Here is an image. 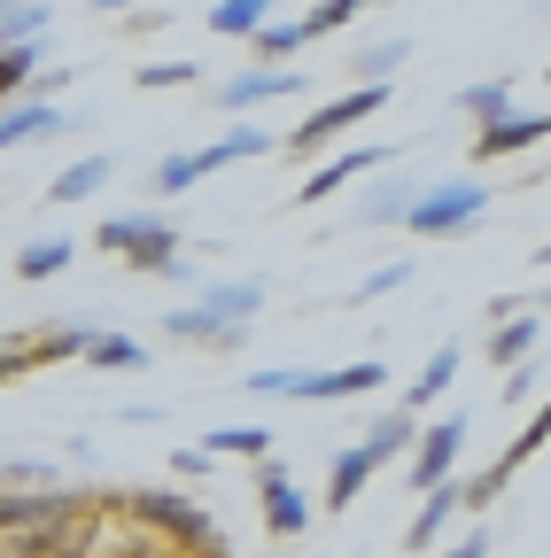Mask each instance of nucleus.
I'll return each instance as SVG.
<instances>
[{"label": "nucleus", "mask_w": 551, "mask_h": 558, "mask_svg": "<svg viewBox=\"0 0 551 558\" xmlns=\"http://www.w3.org/2000/svg\"><path fill=\"white\" fill-rule=\"evenodd\" d=\"M373 465H388L373 442H350V450H334V473H326V505H334V512H350V505H358V488L373 481Z\"/></svg>", "instance_id": "obj_15"}, {"label": "nucleus", "mask_w": 551, "mask_h": 558, "mask_svg": "<svg viewBox=\"0 0 551 558\" xmlns=\"http://www.w3.org/2000/svg\"><path fill=\"white\" fill-rule=\"evenodd\" d=\"M366 9H388V0H366Z\"/></svg>", "instance_id": "obj_43"}, {"label": "nucleus", "mask_w": 551, "mask_h": 558, "mask_svg": "<svg viewBox=\"0 0 551 558\" xmlns=\"http://www.w3.org/2000/svg\"><path fill=\"white\" fill-rule=\"evenodd\" d=\"M536 341H543V318H536V311H513V318H505L490 341H481V349H490V357L513 373V365H528V357H536Z\"/></svg>", "instance_id": "obj_18"}, {"label": "nucleus", "mask_w": 551, "mask_h": 558, "mask_svg": "<svg viewBox=\"0 0 551 558\" xmlns=\"http://www.w3.org/2000/svg\"><path fill=\"white\" fill-rule=\"evenodd\" d=\"M124 512H132V520H148V527H164L171 543H187V550H202V558H226L218 535H211V512L187 505V497H171V488H132Z\"/></svg>", "instance_id": "obj_4"}, {"label": "nucleus", "mask_w": 551, "mask_h": 558, "mask_svg": "<svg viewBox=\"0 0 551 558\" xmlns=\"http://www.w3.org/2000/svg\"><path fill=\"white\" fill-rule=\"evenodd\" d=\"M543 442H551V403H543V411H536V418H528V427H520V435H513V450H505V465H520V458H536V450H543Z\"/></svg>", "instance_id": "obj_34"}, {"label": "nucleus", "mask_w": 551, "mask_h": 558, "mask_svg": "<svg viewBox=\"0 0 551 558\" xmlns=\"http://www.w3.org/2000/svg\"><path fill=\"white\" fill-rule=\"evenodd\" d=\"M528 388H536V357H528V365H513V373H505V403H520V396H528Z\"/></svg>", "instance_id": "obj_40"}, {"label": "nucleus", "mask_w": 551, "mask_h": 558, "mask_svg": "<svg viewBox=\"0 0 551 558\" xmlns=\"http://www.w3.org/2000/svg\"><path fill=\"white\" fill-rule=\"evenodd\" d=\"M388 109V86H358V94H342V101H326V109H311L303 124H296V156H319L326 140H342V132H358L366 117H381Z\"/></svg>", "instance_id": "obj_7"}, {"label": "nucleus", "mask_w": 551, "mask_h": 558, "mask_svg": "<svg viewBox=\"0 0 551 558\" xmlns=\"http://www.w3.org/2000/svg\"><path fill=\"white\" fill-rule=\"evenodd\" d=\"M551 140V109L536 117V109H513L505 124H481V140H474V156L490 163V156H520V148H543Z\"/></svg>", "instance_id": "obj_12"}, {"label": "nucleus", "mask_w": 551, "mask_h": 558, "mask_svg": "<svg viewBox=\"0 0 551 558\" xmlns=\"http://www.w3.org/2000/svg\"><path fill=\"white\" fill-rule=\"evenodd\" d=\"M62 357H86V333H79V326L9 333V341H0V380H24V373H39V365H62Z\"/></svg>", "instance_id": "obj_8"}, {"label": "nucleus", "mask_w": 551, "mask_h": 558, "mask_svg": "<svg viewBox=\"0 0 551 558\" xmlns=\"http://www.w3.org/2000/svg\"><path fill=\"white\" fill-rule=\"evenodd\" d=\"M264 24H272V0H218V9H211L218 39H256Z\"/></svg>", "instance_id": "obj_23"}, {"label": "nucleus", "mask_w": 551, "mask_h": 558, "mask_svg": "<svg viewBox=\"0 0 551 558\" xmlns=\"http://www.w3.org/2000/svg\"><path fill=\"white\" fill-rule=\"evenodd\" d=\"M458 365H466V357H458V341H443V349H435V357L420 365V380H411V396H404V411H411V418H420L428 403H443V388L458 380Z\"/></svg>", "instance_id": "obj_21"}, {"label": "nucleus", "mask_w": 551, "mask_h": 558, "mask_svg": "<svg viewBox=\"0 0 551 558\" xmlns=\"http://www.w3.org/2000/svg\"><path fill=\"white\" fill-rule=\"evenodd\" d=\"M543 264H551V241H543Z\"/></svg>", "instance_id": "obj_44"}, {"label": "nucleus", "mask_w": 551, "mask_h": 558, "mask_svg": "<svg viewBox=\"0 0 551 558\" xmlns=\"http://www.w3.org/2000/svg\"><path fill=\"white\" fill-rule=\"evenodd\" d=\"M55 271H71V241L62 233H39L16 248V279H55Z\"/></svg>", "instance_id": "obj_25"}, {"label": "nucleus", "mask_w": 551, "mask_h": 558, "mask_svg": "<svg viewBox=\"0 0 551 558\" xmlns=\"http://www.w3.org/2000/svg\"><path fill=\"white\" fill-rule=\"evenodd\" d=\"M411 427H420V418H411V411H381L366 442H373L381 458H404V450H411Z\"/></svg>", "instance_id": "obj_32"}, {"label": "nucleus", "mask_w": 551, "mask_h": 558, "mask_svg": "<svg viewBox=\"0 0 551 558\" xmlns=\"http://www.w3.org/2000/svg\"><path fill=\"white\" fill-rule=\"evenodd\" d=\"M264 148H272L264 124H233L226 140H211V148H194V156H202V179H211V171H233V163H249V156H264Z\"/></svg>", "instance_id": "obj_19"}, {"label": "nucleus", "mask_w": 551, "mask_h": 558, "mask_svg": "<svg viewBox=\"0 0 551 558\" xmlns=\"http://www.w3.org/2000/svg\"><path fill=\"white\" fill-rule=\"evenodd\" d=\"M388 373L373 365V357H358V365H326V373H303V365H272V373H256L249 388L256 396H296V403H334V396H373Z\"/></svg>", "instance_id": "obj_1"}, {"label": "nucleus", "mask_w": 551, "mask_h": 558, "mask_svg": "<svg viewBox=\"0 0 551 558\" xmlns=\"http://www.w3.org/2000/svg\"><path fill=\"white\" fill-rule=\"evenodd\" d=\"M256 497H264V527H272V535H303V527H311V497L296 488V473L272 458V450L256 458Z\"/></svg>", "instance_id": "obj_10"}, {"label": "nucleus", "mask_w": 551, "mask_h": 558, "mask_svg": "<svg viewBox=\"0 0 551 558\" xmlns=\"http://www.w3.org/2000/svg\"><path fill=\"white\" fill-rule=\"evenodd\" d=\"M396 148H381V140H358V148H342L334 163H319L311 179H303V202H326V194H342L350 179H366V171H381Z\"/></svg>", "instance_id": "obj_11"}, {"label": "nucleus", "mask_w": 551, "mask_h": 558, "mask_svg": "<svg viewBox=\"0 0 551 558\" xmlns=\"http://www.w3.org/2000/svg\"><path fill=\"white\" fill-rule=\"evenodd\" d=\"M211 465H218V458H211V450H202V442H179V450H171V473H187V481H202V473H211Z\"/></svg>", "instance_id": "obj_38"}, {"label": "nucleus", "mask_w": 551, "mask_h": 558, "mask_svg": "<svg viewBox=\"0 0 551 558\" xmlns=\"http://www.w3.org/2000/svg\"><path fill=\"white\" fill-rule=\"evenodd\" d=\"M202 311H211L226 333H241L264 311V279H202Z\"/></svg>", "instance_id": "obj_13"}, {"label": "nucleus", "mask_w": 551, "mask_h": 558, "mask_svg": "<svg viewBox=\"0 0 551 558\" xmlns=\"http://www.w3.org/2000/svg\"><path fill=\"white\" fill-rule=\"evenodd\" d=\"M458 512H466V505H458V481L428 488V497H420V520L404 527V550H411V558H420V550H435V543H443V527H451Z\"/></svg>", "instance_id": "obj_16"}, {"label": "nucleus", "mask_w": 551, "mask_h": 558, "mask_svg": "<svg viewBox=\"0 0 551 558\" xmlns=\"http://www.w3.org/2000/svg\"><path fill=\"white\" fill-rule=\"evenodd\" d=\"M86 505L71 488H0V535H55L71 527Z\"/></svg>", "instance_id": "obj_6"}, {"label": "nucleus", "mask_w": 551, "mask_h": 558, "mask_svg": "<svg viewBox=\"0 0 551 558\" xmlns=\"http://www.w3.org/2000/svg\"><path fill=\"white\" fill-rule=\"evenodd\" d=\"M202 450H211V458H264L272 435H264V427H233V418H226V427L202 435Z\"/></svg>", "instance_id": "obj_29"}, {"label": "nucleus", "mask_w": 551, "mask_h": 558, "mask_svg": "<svg viewBox=\"0 0 551 558\" xmlns=\"http://www.w3.org/2000/svg\"><path fill=\"white\" fill-rule=\"evenodd\" d=\"M47 0H0V47H32L39 32H47Z\"/></svg>", "instance_id": "obj_24"}, {"label": "nucleus", "mask_w": 551, "mask_h": 558, "mask_svg": "<svg viewBox=\"0 0 551 558\" xmlns=\"http://www.w3.org/2000/svg\"><path fill=\"white\" fill-rule=\"evenodd\" d=\"M481 209H490V186H481V179H435V186H420V194H411L404 226L420 233V241H443V233L481 226Z\"/></svg>", "instance_id": "obj_2"}, {"label": "nucleus", "mask_w": 551, "mask_h": 558, "mask_svg": "<svg viewBox=\"0 0 551 558\" xmlns=\"http://www.w3.org/2000/svg\"><path fill=\"white\" fill-rule=\"evenodd\" d=\"M411 194H420V179H381V186H366L358 209H350V226H404Z\"/></svg>", "instance_id": "obj_17"}, {"label": "nucleus", "mask_w": 551, "mask_h": 558, "mask_svg": "<svg viewBox=\"0 0 551 558\" xmlns=\"http://www.w3.org/2000/svg\"><path fill=\"white\" fill-rule=\"evenodd\" d=\"M404 279H411V264H381L373 279H358V295H350V303H373V295H396V288H404Z\"/></svg>", "instance_id": "obj_37"}, {"label": "nucleus", "mask_w": 551, "mask_h": 558, "mask_svg": "<svg viewBox=\"0 0 551 558\" xmlns=\"http://www.w3.org/2000/svg\"><path fill=\"white\" fill-rule=\"evenodd\" d=\"M458 109H466L474 124H505L520 101H513V86H505V78H490V86H466V94H458Z\"/></svg>", "instance_id": "obj_28"}, {"label": "nucleus", "mask_w": 551, "mask_h": 558, "mask_svg": "<svg viewBox=\"0 0 551 558\" xmlns=\"http://www.w3.org/2000/svg\"><path fill=\"white\" fill-rule=\"evenodd\" d=\"M94 241L109 256H124L132 271H171L179 264V226L171 218H148V209H132V218H101Z\"/></svg>", "instance_id": "obj_3"}, {"label": "nucleus", "mask_w": 551, "mask_h": 558, "mask_svg": "<svg viewBox=\"0 0 551 558\" xmlns=\"http://www.w3.org/2000/svg\"><path fill=\"white\" fill-rule=\"evenodd\" d=\"M536 311H551V288H543V295H536Z\"/></svg>", "instance_id": "obj_42"}, {"label": "nucleus", "mask_w": 551, "mask_h": 558, "mask_svg": "<svg viewBox=\"0 0 551 558\" xmlns=\"http://www.w3.org/2000/svg\"><path fill=\"white\" fill-rule=\"evenodd\" d=\"M62 124H71V109H55V101H9L0 109V156L24 148V140H55Z\"/></svg>", "instance_id": "obj_14"}, {"label": "nucleus", "mask_w": 551, "mask_h": 558, "mask_svg": "<svg viewBox=\"0 0 551 558\" xmlns=\"http://www.w3.org/2000/svg\"><path fill=\"white\" fill-rule=\"evenodd\" d=\"M117 179V156H79L71 171H55V186H47V202L62 209V202H86V194H101Z\"/></svg>", "instance_id": "obj_20"}, {"label": "nucleus", "mask_w": 551, "mask_h": 558, "mask_svg": "<svg viewBox=\"0 0 551 558\" xmlns=\"http://www.w3.org/2000/svg\"><path fill=\"white\" fill-rule=\"evenodd\" d=\"M404 54H411V39H373V47H358V86H381L388 70H404Z\"/></svg>", "instance_id": "obj_31"}, {"label": "nucleus", "mask_w": 551, "mask_h": 558, "mask_svg": "<svg viewBox=\"0 0 551 558\" xmlns=\"http://www.w3.org/2000/svg\"><path fill=\"white\" fill-rule=\"evenodd\" d=\"M164 333H171V341H211V349H233V341H241V333H226V326H218L211 311H202V303L164 311Z\"/></svg>", "instance_id": "obj_26"}, {"label": "nucleus", "mask_w": 551, "mask_h": 558, "mask_svg": "<svg viewBox=\"0 0 551 558\" xmlns=\"http://www.w3.org/2000/svg\"><path fill=\"white\" fill-rule=\"evenodd\" d=\"M32 78H39V39L32 47H0V109H9Z\"/></svg>", "instance_id": "obj_30"}, {"label": "nucleus", "mask_w": 551, "mask_h": 558, "mask_svg": "<svg viewBox=\"0 0 551 558\" xmlns=\"http://www.w3.org/2000/svg\"><path fill=\"white\" fill-rule=\"evenodd\" d=\"M101 9H109V16H124V9H141V0H101Z\"/></svg>", "instance_id": "obj_41"}, {"label": "nucleus", "mask_w": 551, "mask_h": 558, "mask_svg": "<svg viewBox=\"0 0 551 558\" xmlns=\"http://www.w3.org/2000/svg\"><path fill=\"white\" fill-rule=\"evenodd\" d=\"M86 365H101V373H141V365H148V341H132V333H86Z\"/></svg>", "instance_id": "obj_22"}, {"label": "nucleus", "mask_w": 551, "mask_h": 558, "mask_svg": "<svg viewBox=\"0 0 551 558\" xmlns=\"http://www.w3.org/2000/svg\"><path fill=\"white\" fill-rule=\"evenodd\" d=\"M148 179H156V194H187V186H202V156H164Z\"/></svg>", "instance_id": "obj_33"}, {"label": "nucleus", "mask_w": 551, "mask_h": 558, "mask_svg": "<svg viewBox=\"0 0 551 558\" xmlns=\"http://www.w3.org/2000/svg\"><path fill=\"white\" fill-rule=\"evenodd\" d=\"M458 450H466V411H443L428 435H411V465H404L411 497H428V488L458 481Z\"/></svg>", "instance_id": "obj_5"}, {"label": "nucleus", "mask_w": 551, "mask_h": 558, "mask_svg": "<svg viewBox=\"0 0 551 558\" xmlns=\"http://www.w3.org/2000/svg\"><path fill=\"white\" fill-rule=\"evenodd\" d=\"M0 481H9V488H55V465H47V458H9V465H0Z\"/></svg>", "instance_id": "obj_35"}, {"label": "nucleus", "mask_w": 551, "mask_h": 558, "mask_svg": "<svg viewBox=\"0 0 551 558\" xmlns=\"http://www.w3.org/2000/svg\"><path fill=\"white\" fill-rule=\"evenodd\" d=\"M280 94H311L303 86V70H288V62H256V70H233V78L211 94L226 117H249V109H264V101H280Z\"/></svg>", "instance_id": "obj_9"}, {"label": "nucleus", "mask_w": 551, "mask_h": 558, "mask_svg": "<svg viewBox=\"0 0 551 558\" xmlns=\"http://www.w3.org/2000/svg\"><path fill=\"white\" fill-rule=\"evenodd\" d=\"M443 558H490V527H466V535H458Z\"/></svg>", "instance_id": "obj_39"}, {"label": "nucleus", "mask_w": 551, "mask_h": 558, "mask_svg": "<svg viewBox=\"0 0 551 558\" xmlns=\"http://www.w3.org/2000/svg\"><path fill=\"white\" fill-rule=\"evenodd\" d=\"M194 78H202V70L179 62V54H171V62H141V86H194Z\"/></svg>", "instance_id": "obj_36"}, {"label": "nucleus", "mask_w": 551, "mask_h": 558, "mask_svg": "<svg viewBox=\"0 0 551 558\" xmlns=\"http://www.w3.org/2000/svg\"><path fill=\"white\" fill-rule=\"evenodd\" d=\"M358 16H366V0H319V9L296 16V39L311 47V39H326V32H342V24H358Z\"/></svg>", "instance_id": "obj_27"}]
</instances>
